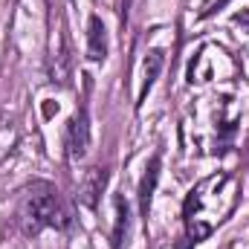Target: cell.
<instances>
[{
	"label": "cell",
	"mask_w": 249,
	"mask_h": 249,
	"mask_svg": "<svg viewBox=\"0 0 249 249\" xmlns=\"http://www.w3.org/2000/svg\"><path fill=\"white\" fill-rule=\"evenodd\" d=\"M107 186V171L105 168H90L78 186V203L87 206V209H96L99 206V197Z\"/></svg>",
	"instance_id": "cell-5"
},
{
	"label": "cell",
	"mask_w": 249,
	"mask_h": 249,
	"mask_svg": "<svg viewBox=\"0 0 249 249\" xmlns=\"http://www.w3.org/2000/svg\"><path fill=\"white\" fill-rule=\"evenodd\" d=\"M162 64H165L162 50H151V53L145 55V81H142V90H139V102H136V105H142V102L148 99V93H151V87H154L160 70H162Z\"/></svg>",
	"instance_id": "cell-8"
},
{
	"label": "cell",
	"mask_w": 249,
	"mask_h": 249,
	"mask_svg": "<svg viewBox=\"0 0 249 249\" xmlns=\"http://www.w3.org/2000/svg\"><path fill=\"white\" fill-rule=\"evenodd\" d=\"M18 220L26 235H38L41 229H58L67 232L72 226V212L61 200L58 188L47 180H32L20 191L18 203Z\"/></svg>",
	"instance_id": "cell-2"
},
{
	"label": "cell",
	"mask_w": 249,
	"mask_h": 249,
	"mask_svg": "<svg viewBox=\"0 0 249 249\" xmlns=\"http://www.w3.org/2000/svg\"><path fill=\"white\" fill-rule=\"evenodd\" d=\"M160 168H162V157L154 154L145 165V174L139 180V191H136V200H139V214L142 220L148 223L151 217V200H154V191H157V183H160Z\"/></svg>",
	"instance_id": "cell-4"
},
{
	"label": "cell",
	"mask_w": 249,
	"mask_h": 249,
	"mask_svg": "<svg viewBox=\"0 0 249 249\" xmlns=\"http://www.w3.org/2000/svg\"><path fill=\"white\" fill-rule=\"evenodd\" d=\"M113 209H116V220H113V232H110V249H127V238H130V206H127L124 194L113 197Z\"/></svg>",
	"instance_id": "cell-6"
},
{
	"label": "cell",
	"mask_w": 249,
	"mask_h": 249,
	"mask_svg": "<svg viewBox=\"0 0 249 249\" xmlns=\"http://www.w3.org/2000/svg\"><path fill=\"white\" fill-rule=\"evenodd\" d=\"M87 58L90 61L107 58V29L99 15H90V20H87Z\"/></svg>",
	"instance_id": "cell-7"
},
{
	"label": "cell",
	"mask_w": 249,
	"mask_h": 249,
	"mask_svg": "<svg viewBox=\"0 0 249 249\" xmlns=\"http://www.w3.org/2000/svg\"><path fill=\"white\" fill-rule=\"evenodd\" d=\"M90 148V113H87V102H81L78 113L67 122V154L70 160H84Z\"/></svg>",
	"instance_id": "cell-3"
},
{
	"label": "cell",
	"mask_w": 249,
	"mask_h": 249,
	"mask_svg": "<svg viewBox=\"0 0 249 249\" xmlns=\"http://www.w3.org/2000/svg\"><path fill=\"white\" fill-rule=\"evenodd\" d=\"M241 197V183L232 171L212 174L200 180L197 186L188 191L183 203V220H186V241L194 247L206 241L238 206Z\"/></svg>",
	"instance_id": "cell-1"
}]
</instances>
